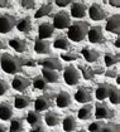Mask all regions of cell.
I'll list each match as a JSON object with an SVG mask.
<instances>
[{"label":"cell","mask_w":120,"mask_h":132,"mask_svg":"<svg viewBox=\"0 0 120 132\" xmlns=\"http://www.w3.org/2000/svg\"><path fill=\"white\" fill-rule=\"evenodd\" d=\"M24 62H25V59L22 57L11 55L9 53H4L0 57V67L8 74H17L24 67Z\"/></svg>","instance_id":"6da1fadb"},{"label":"cell","mask_w":120,"mask_h":132,"mask_svg":"<svg viewBox=\"0 0 120 132\" xmlns=\"http://www.w3.org/2000/svg\"><path fill=\"white\" fill-rule=\"evenodd\" d=\"M89 28H90V25H89L87 21H82V20L73 21L67 28V37L66 38L70 42L80 43V42H82L86 38Z\"/></svg>","instance_id":"7a4b0ae2"},{"label":"cell","mask_w":120,"mask_h":132,"mask_svg":"<svg viewBox=\"0 0 120 132\" xmlns=\"http://www.w3.org/2000/svg\"><path fill=\"white\" fill-rule=\"evenodd\" d=\"M115 116V111L110 108L105 102H96L95 103V118L97 121L111 120Z\"/></svg>","instance_id":"3957f363"},{"label":"cell","mask_w":120,"mask_h":132,"mask_svg":"<svg viewBox=\"0 0 120 132\" xmlns=\"http://www.w3.org/2000/svg\"><path fill=\"white\" fill-rule=\"evenodd\" d=\"M54 96L56 94H53V93H44L39 97H37L36 101H34V111L39 112V113L43 111H47L53 104Z\"/></svg>","instance_id":"277c9868"},{"label":"cell","mask_w":120,"mask_h":132,"mask_svg":"<svg viewBox=\"0 0 120 132\" xmlns=\"http://www.w3.org/2000/svg\"><path fill=\"white\" fill-rule=\"evenodd\" d=\"M53 28L54 29H67L71 25L70 14L65 10H61L53 15Z\"/></svg>","instance_id":"5b68a950"},{"label":"cell","mask_w":120,"mask_h":132,"mask_svg":"<svg viewBox=\"0 0 120 132\" xmlns=\"http://www.w3.org/2000/svg\"><path fill=\"white\" fill-rule=\"evenodd\" d=\"M80 72L77 68H75L73 65H67L63 69V79L66 82V84L68 86H76L80 82Z\"/></svg>","instance_id":"8992f818"},{"label":"cell","mask_w":120,"mask_h":132,"mask_svg":"<svg viewBox=\"0 0 120 132\" xmlns=\"http://www.w3.org/2000/svg\"><path fill=\"white\" fill-rule=\"evenodd\" d=\"M17 24V18L10 14H0V33L6 34L15 28Z\"/></svg>","instance_id":"52a82bcc"},{"label":"cell","mask_w":120,"mask_h":132,"mask_svg":"<svg viewBox=\"0 0 120 132\" xmlns=\"http://www.w3.org/2000/svg\"><path fill=\"white\" fill-rule=\"evenodd\" d=\"M75 101L82 103V104H87L89 102H91L92 100V91H91L90 87H85V86H81L77 88V91L73 96Z\"/></svg>","instance_id":"ba28073f"},{"label":"cell","mask_w":120,"mask_h":132,"mask_svg":"<svg viewBox=\"0 0 120 132\" xmlns=\"http://www.w3.org/2000/svg\"><path fill=\"white\" fill-rule=\"evenodd\" d=\"M37 65H40L42 68H46V69H51V71H62V64L61 62L54 58V57H50V58H42L39 61H37Z\"/></svg>","instance_id":"9c48e42d"},{"label":"cell","mask_w":120,"mask_h":132,"mask_svg":"<svg viewBox=\"0 0 120 132\" xmlns=\"http://www.w3.org/2000/svg\"><path fill=\"white\" fill-rule=\"evenodd\" d=\"M87 13H89V16H90L91 20L94 21H100L106 19V11L104 10V8L99 5V4H92L90 8H87Z\"/></svg>","instance_id":"30bf717a"},{"label":"cell","mask_w":120,"mask_h":132,"mask_svg":"<svg viewBox=\"0 0 120 132\" xmlns=\"http://www.w3.org/2000/svg\"><path fill=\"white\" fill-rule=\"evenodd\" d=\"M30 79L25 76H20V74H17L13 79H11V87L13 89L18 92H24L28 87L30 86Z\"/></svg>","instance_id":"8fae6325"},{"label":"cell","mask_w":120,"mask_h":132,"mask_svg":"<svg viewBox=\"0 0 120 132\" xmlns=\"http://www.w3.org/2000/svg\"><path fill=\"white\" fill-rule=\"evenodd\" d=\"M87 39L90 43H94V44H100L105 40L104 38V33H102V28L101 27H90L89 30H87Z\"/></svg>","instance_id":"7c38bea8"},{"label":"cell","mask_w":120,"mask_h":132,"mask_svg":"<svg viewBox=\"0 0 120 132\" xmlns=\"http://www.w3.org/2000/svg\"><path fill=\"white\" fill-rule=\"evenodd\" d=\"M112 89H114V86L110 83H100L97 84V88L95 89V98L97 101H104L110 96Z\"/></svg>","instance_id":"4fadbf2b"},{"label":"cell","mask_w":120,"mask_h":132,"mask_svg":"<svg viewBox=\"0 0 120 132\" xmlns=\"http://www.w3.org/2000/svg\"><path fill=\"white\" fill-rule=\"evenodd\" d=\"M105 30L109 31V33H112V34L119 35V31H120V16H119V14L111 15L110 18L106 19Z\"/></svg>","instance_id":"5bb4252c"},{"label":"cell","mask_w":120,"mask_h":132,"mask_svg":"<svg viewBox=\"0 0 120 132\" xmlns=\"http://www.w3.org/2000/svg\"><path fill=\"white\" fill-rule=\"evenodd\" d=\"M87 13V6L81 3V1H75L71 4V15L73 18H77V19H81V18H85Z\"/></svg>","instance_id":"9a60e30c"},{"label":"cell","mask_w":120,"mask_h":132,"mask_svg":"<svg viewBox=\"0 0 120 132\" xmlns=\"http://www.w3.org/2000/svg\"><path fill=\"white\" fill-rule=\"evenodd\" d=\"M54 33V28L51 23H42L38 27V39L47 40V38H51Z\"/></svg>","instance_id":"2e32d148"},{"label":"cell","mask_w":120,"mask_h":132,"mask_svg":"<svg viewBox=\"0 0 120 132\" xmlns=\"http://www.w3.org/2000/svg\"><path fill=\"white\" fill-rule=\"evenodd\" d=\"M71 101H72V100H71V96L65 91L58 92V93L54 96V103H56V106L60 107V108L68 107L71 104Z\"/></svg>","instance_id":"e0dca14e"},{"label":"cell","mask_w":120,"mask_h":132,"mask_svg":"<svg viewBox=\"0 0 120 132\" xmlns=\"http://www.w3.org/2000/svg\"><path fill=\"white\" fill-rule=\"evenodd\" d=\"M81 55L83 57V59L87 62V63H94L99 59L100 57V53L95 49H92L90 47H82L81 48Z\"/></svg>","instance_id":"ac0fdd59"},{"label":"cell","mask_w":120,"mask_h":132,"mask_svg":"<svg viewBox=\"0 0 120 132\" xmlns=\"http://www.w3.org/2000/svg\"><path fill=\"white\" fill-rule=\"evenodd\" d=\"M13 106L8 102H1L0 103V120L1 121H9L13 118Z\"/></svg>","instance_id":"d6986e66"},{"label":"cell","mask_w":120,"mask_h":132,"mask_svg":"<svg viewBox=\"0 0 120 132\" xmlns=\"http://www.w3.org/2000/svg\"><path fill=\"white\" fill-rule=\"evenodd\" d=\"M8 44H9L10 48H13L17 53H24V52H27V42L24 40V39H22V38L14 37V38L9 39Z\"/></svg>","instance_id":"ffe728a7"},{"label":"cell","mask_w":120,"mask_h":132,"mask_svg":"<svg viewBox=\"0 0 120 132\" xmlns=\"http://www.w3.org/2000/svg\"><path fill=\"white\" fill-rule=\"evenodd\" d=\"M13 98H14V108H17V110H24V108H27L32 103V98L29 96L17 94Z\"/></svg>","instance_id":"44dd1931"},{"label":"cell","mask_w":120,"mask_h":132,"mask_svg":"<svg viewBox=\"0 0 120 132\" xmlns=\"http://www.w3.org/2000/svg\"><path fill=\"white\" fill-rule=\"evenodd\" d=\"M34 52L37 54H50L51 53V43L48 40L36 39L34 42Z\"/></svg>","instance_id":"7402d4cb"},{"label":"cell","mask_w":120,"mask_h":132,"mask_svg":"<svg viewBox=\"0 0 120 132\" xmlns=\"http://www.w3.org/2000/svg\"><path fill=\"white\" fill-rule=\"evenodd\" d=\"M92 113H94V106H91L89 103L83 104L77 111V118L81 121H87L92 117Z\"/></svg>","instance_id":"603a6c76"},{"label":"cell","mask_w":120,"mask_h":132,"mask_svg":"<svg viewBox=\"0 0 120 132\" xmlns=\"http://www.w3.org/2000/svg\"><path fill=\"white\" fill-rule=\"evenodd\" d=\"M15 28L18 29V31L20 33H29L32 30V18L30 16H24L19 20H17Z\"/></svg>","instance_id":"cb8c5ba5"},{"label":"cell","mask_w":120,"mask_h":132,"mask_svg":"<svg viewBox=\"0 0 120 132\" xmlns=\"http://www.w3.org/2000/svg\"><path fill=\"white\" fill-rule=\"evenodd\" d=\"M44 122H46V125H47V126H50V127H54V126L60 125L61 117H60V114H58V113H56V112L47 111L46 112V114H44Z\"/></svg>","instance_id":"d4e9b609"},{"label":"cell","mask_w":120,"mask_h":132,"mask_svg":"<svg viewBox=\"0 0 120 132\" xmlns=\"http://www.w3.org/2000/svg\"><path fill=\"white\" fill-rule=\"evenodd\" d=\"M42 78L46 81V83H57L58 82V72L56 71H51V69H46V68H42Z\"/></svg>","instance_id":"484cf974"},{"label":"cell","mask_w":120,"mask_h":132,"mask_svg":"<svg viewBox=\"0 0 120 132\" xmlns=\"http://www.w3.org/2000/svg\"><path fill=\"white\" fill-rule=\"evenodd\" d=\"M77 127V121L73 116H66L62 121V128L65 132H73Z\"/></svg>","instance_id":"4316f807"},{"label":"cell","mask_w":120,"mask_h":132,"mask_svg":"<svg viewBox=\"0 0 120 132\" xmlns=\"http://www.w3.org/2000/svg\"><path fill=\"white\" fill-rule=\"evenodd\" d=\"M8 132H24V121H23V118H20V117L11 118Z\"/></svg>","instance_id":"83f0119b"},{"label":"cell","mask_w":120,"mask_h":132,"mask_svg":"<svg viewBox=\"0 0 120 132\" xmlns=\"http://www.w3.org/2000/svg\"><path fill=\"white\" fill-rule=\"evenodd\" d=\"M71 43L70 40L65 37V35H58L54 40H53V47L56 49H61V51H67L70 48Z\"/></svg>","instance_id":"f1b7e54d"},{"label":"cell","mask_w":120,"mask_h":132,"mask_svg":"<svg viewBox=\"0 0 120 132\" xmlns=\"http://www.w3.org/2000/svg\"><path fill=\"white\" fill-rule=\"evenodd\" d=\"M53 10V5L52 3H47V4H43L40 8H38V10L34 13V19H39V18H43V16H47L50 15Z\"/></svg>","instance_id":"f546056e"},{"label":"cell","mask_w":120,"mask_h":132,"mask_svg":"<svg viewBox=\"0 0 120 132\" xmlns=\"http://www.w3.org/2000/svg\"><path fill=\"white\" fill-rule=\"evenodd\" d=\"M25 120H27V122L29 123L30 126H36V125H39V123H42L43 117H42V114H40L39 112L29 111L28 113H27Z\"/></svg>","instance_id":"4dcf8cb0"},{"label":"cell","mask_w":120,"mask_h":132,"mask_svg":"<svg viewBox=\"0 0 120 132\" xmlns=\"http://www.w3.org/2000/svg\"><path fill=\"white\" fill-rule=\"evenodd\" d=\"M120 61L119 54H112V53H106L104 55V62L106 67H112L114 64H118Z\"/></svg>","instance_id":"1f68e13d"},{"label":"cell","mask_w":120,"mask_h":132,"mask_svg":"<svg viewBox=\"0 0 120 132\" xmlns=\"http://www.w3.org/2000/svg\"><path fill=\"white\" fill-rule=\"evenodd\" d=\"M32 83H33V87H34L36 89H39V91H46V89L48 88V84H47L46 81L42 78V76L34 77Z\"/></svg>","instance_id":"d6a6232c"},{"label":"cell","mask_w":120,"mask_h":132,"mask_svg":"<svg viewBox=\"0 0 120 132\" xmlns=\"http://www.w3.org/2000/svg\"><path fill=\"white\" fill-rule=\"evenodd\" d=\"M79 69H80L81 74H82V77H83V79H86V81H91L92 78H94V72H92V68L89 67V65H79L77 67Z\"/></svg>","instance_id":"836d02e7"},{"label":"cell","mask_w":120,"mask_h":132,"mask_svg":"<svg viewBox=\"0 0 120 132\" xmlns=\"http://www.w3.org/2000/svg\"><path fill=\"white\" fill-rule=\"evenodd\" d=\"M104 126H105V121H97V120H96L95 122H91L90 125H89L87 131L89 132H101L102 128H104Z\"/></svg>","instance_id":"e575fe53"},{"label":"cell","mask_w":120,"mask_h":132,"mask_svg":"<svg viewBox=\"0 0 120 132\" xmlns=\"http://www.w3.org/2000/svg\"><path fill=\"white\" fill-rule=\"evenodd\" d=\"M108 98H109V101H110L111 104H119L120 103V91L118 88L114 87V89L111 91L110 96H109Z\"/></svg>","instance_id":"d590c367"},{"label":"cell","mask_w":120,"mask_h":132,"mask_svg":"<svg viewBox=\"0 0 120 132\" xmlns=\"http://www.w3.org/2000/svg\"><path fill=\"white\" fill-rule=\"evenodd\" d=\"M79 54L75 53V52H65V53H61V58L65 62H73L76 59H79Z\"/></svg>","instance_id":"8d00e7d4"},{"label":"cell","mask_w":120,"mask_h":132,"mask_svg":"<svg viewBox=\"0 0 120 132\" xmlns=\"http://www.w3.org/2000/svg\"><path fill=\"white\" fill-rule=\"evenodd\" d=\"M101 132H120L119 125L114 123V122H108V123H105V126H104Z\"/></svg>","instance_id":"74e56055"},{"label":"cell","mask_w":120,"mask_h":132,"mask_svg":"<svg viewBox=\"0 0 120 132\" xmlns=\"http://www.w3.org/2000/svg\"><path fill=\"white\" fill-rule=\"evenodd\" d=\"M19 4L22 8H24L27 10H30V9L36 8V1H33V0H22V1H19Z\"/></svg>","instance_id":"f35d334b"},{"label":"cell","mask_w":120,"mask_h":132,"mask_svg":"<svg viewBox=\"0 0 120 132\" xmlns=\"http://www.w3.org/2000/svg\"><path fill=\"white\" fill-rule=\"evenodd\" d=\"M8 89H9L8 83L4 81V79H1V78H0V97H1V96H4V94L8 92Z\"/></svg>","instance_id":"ab89813d"},{"label":"cell","mask_w":120,"mask_h":132,"mask_svg":"<svg viewBox=\"0 0 120 132\" xmlns=\"http://www.w3.org/2000/svg\"><path fill=\"white\" fill-rule=\"evenodd\" d=\"M54 4H56L57 6H60V8H65V6H67V5H71L72 1H70V0H56Z\"/></svg>","instance_id":"60d3db41"},{"label":"cell","mask_w":120,"mask_h":132,"mask_svg":"<svg viewBox=\"0 0 120 132\" xmlns=\"http://www.w3.org/2000/svg\"><path fill=\"white\" fill-rule=\"evenodd\" d=\"M29 132H44V127H43V125L39 123V125H36V126H32L30 127Z\"/></svg>","instance_id":"b9f144b4"},{"label":"cell","mask_w":120,"mask_h":132,"mask_svg":"<svg viewBox=\"0 0 120 132\" xmlns=\"http://www.w3.org/2000/svg\"><path fill=\"white\" fill-rule=\"evenodd\" d=\"M24 65L30 67V68H34V67H37V61H34V59H32V58H27L25 62H24Z\"/></svg>","instance_id":"7bdbcfd3"},{"label":"cell","mask_w":120,"mask_h":132,"mask_svg":"<svg viewBox=\"0 0 120 132\" xmlns=\"http://www.w3.org/2000/svg\"><path fill=\"white\" fill-rule=\"evenodd\" d=\"M0 8L10 9L11 8V1H9V0H0Z\"/></svg>","instance_id":"ee69618b"},{"label":"cell","mask_w":120,"mask_h":132,"mask_svg":"<svg viewBox=\"0 0 120 132\" xmlns=\"http://www.w3.org/2000/svg\"><path fill=\"white\" fill-rule=\"evenodd\" d=\"M104 74L106 76V77H110V78H114V77H116L118 76V73L115 69H108V71L104 72Z\"/></svg>","instance_id":"f6af8a7d"},{"label":"cell","mask_w":120,"mask_h":132,"mask_svg":"<svg viewBox=\"0 0 120 132\" xmlns=\"http://www.w3.org/2000/svg\"><path fill=\"white\" fill-rule=\"evenodd\" d=\"M92 72H94V74H102V73H104V69H102L101 67H96V68L92 69Z\"/></svg>","instance_id":"bcb514c9"},{"label":"cell","mask_w":120,"mask_h":132,"mask_svg":"<svg viewBox=\"0 0 120 132\" xmlns=\"http://www.w3.org/2000/svg\"><path fill=\"white\" fill-rule=\"evenodd\" d=\"M114 43V45H115V48H120V38H119V35L115 38V40L112 42Z\"/></svg>","instance_id":"7dc6e473"},{"label":"cell","mask_w":120,"mask_h":132,"mask_svg":"<svg viewBox=\"0 0 120 132\" xmlns=\"http://www.w3.org/2000/svg\"><path fill=\"white\" fill-rule=\"evenodd\" d=\"M109 4H110L111 6H115V8H120V1H109Z\"/></svg>","instance_id":"c3c4849f"},{"label":"cell","mask_w":120,"mask_h":132,"mask_svg":"<svg viewBox=\"0 0 120 132\" xmlns=\"http://www.w3.org/2000/svg\"><path fill=\"white\" fill-rule=\"evenodd\" d=\"M0 132H8V128L4 125H1V123H0Z\"/></svg>","instance_id":"681fc988"},{"label":"cell","mask_w":120,"mask_h":132,"mask_svg":"<svg viewBox=\"0 0 120 132\" xmlns=\"http://www.w3.org/2000/svg\"><path fill=\"white\" fill-rule=\"evenodd\" d=\"M1 49H5V43H1V42H0V51H1Z\"/></svg>","instance_id":"f907efd6"},{"label":"cell","mask_w":120,"mask_h":132,"mask_svg":"<svg viewBox=\"0 0 120 132\" xmlns=\"http://www.w3.org/2000/svg\"><path fill=\"white\" fill-rule=\"evenodd\" d=\"M116 83H118V84L120 83V77L119 76H116Z\"/></svg>","instance_id":"816d5d0a"},{"label":"cell","mask_w":120,"mask_h":132,"mask_svg":"<svg viewBox=\"0 0 120 132\" xmlns=\"http://www.w3.org/2000/svg\"><path fill=\"white\" fill-rule=\"evenodd\" d=\"M76 132H86V130H83V128H81V130H79V131H76Z\"/></svg>","instance_id":"f5cc1de1"}]
</instances>
